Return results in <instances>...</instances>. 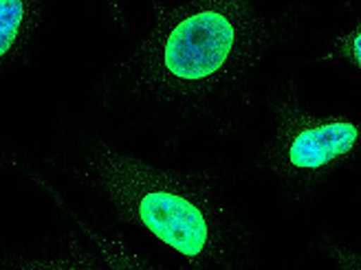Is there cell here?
Instances as JSON below:
<instances>
[{"label":"cell","mask_w":361,"mask_h":270,"mask_svg":"<svg viewBox=\"0 0 361 270\" xmlns=\"http://www.w3.org/2000/svg\"><path fill=\"white\" fill-rule=\"evenodd\" d=\"M150 25L90 84V115L161 158L227 148L260 123L313 15L309 0H148Z\"/></svg>","instance_id":"obj_1"},{"label":"cell","mask_w":361,"mask_h":270,"mask_svg":"<svg viewBox=\"0 0 361 270\" xmlns=\"http://www.w3.org/2000/svg\"><path fill=\"white\" fill-rule=\"evenodd\" d=\"M106 11V25L111 31H126L130 27L128 11H126V0H102Z\"/></svg>","instance_id":"obj_7"},{"label":"cell","mask_w":361,"mask_h":270,"mask_svg":"<svg viewBox=\"0 0 361 270\" xmlns=\"http://www.w3.org/2000/svg\"><path fill=\"white\" fill-rule=\"evenodd\" d=\"M350 27L331 33L313 58V64L333 66L361 84V13L355 11V7H350Z\"/></svg>","instance_id":"obj_5"},{"label":"cell","mask_w":361,"mask_h":270,"mask_svg":"<svg viewBox=\"0 0 361 270\" xmlns=\"http://www.w3.org/2000/svg\"><path fill=\"white\" fill-rule=\"evenodd\" d=\"M49 0H0V62L20 68L29 62L47 22Z\"/></svg>","instance_id":"obj_4"},{"label":"cell","mask_w":361,"mask_h":270,"mask_svg":"<svg viewBox=\"0 0 361 270\" xmlns=\"http://www.w3.org/2000/svg\"><path fill=\"white\" fill-rule=\"evenodd\" d=\"M317 250L324 259L331 262L337 268L361 270V242L322 236L317 240Z\"/></svg>","instance_id":"obj_6"},{"label":"cell","mask_w":361,"mask_h":270,"mask_svg":"<svg viewBox=\"0 0 361 270\" xmlns=\"http://www.w3.org/2000/svg\"><path fill=\"white\" fill-rule=\"evenodd\" d=\"M38 165L93 222L150 242L166 266H260V231L238 202V169L225 158L170 165L135 150L93 117L66 112Z\"/></svg>","instance_id":"obj_2"},{"label":"cell","mask_w":361,"mask_h":270,"mask_svg":"<svg viewBox=\"0 0 361 270\" xmlns=\"http://www.w3.org/2000/svg\"><path fill=\"white\" fill-rule=\"evenodd\" d=\"M264 134L245 156V169L286 209L311 207L361 160V119L304 99L291 70L271 90Z\"/></svg>","instance_id":"obj_3"}]
</instances>
